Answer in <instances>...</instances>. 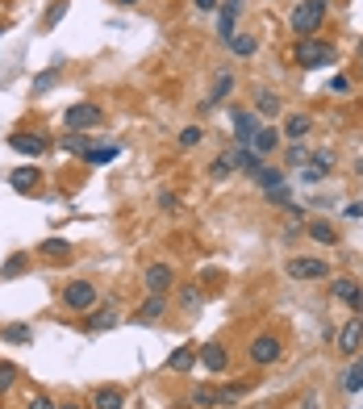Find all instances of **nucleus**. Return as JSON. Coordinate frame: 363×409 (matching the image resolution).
Instances as JSON below:
<instances>
[{
    "mask_svg": "<svg viewBox=\"0 0 363 409\" xmlns=\"http://www.w3.org/2000/svg\"><path fill=\"white\" fill-rule=\"evenodd\" d=\"M326 5L330 0H301V5L292 9V34L296 38H314L326 21Z\"/></svg>",
    "mask_w": 363,
    "mask_h": 409,
    "instance_id": "nucleus-1",
    "label": "nucleus"
},
{
    "mask_svg": "<svg viewBox=\"0 0 363 409\" xmlns=\"http://www.w3.org/2000/svg\"><path fill=\"white\" fill-rule=\"evenodd\" d=\"M296 63L309 67V71H314V67H330L334 63V46L322 42V38H301L296 42Z\"/></svg>",
    "mask_w": 363,
    "mask_h": 409,
    "instance_id": "nucleus-2",
    "label": "nucleus"
},
{
    "mask_svg": "<svg viewBox=\"0 0 363 409\" xmlns=\"http://www.w3.org/2000/svg\"><path fill=\"white\" fill-rule=\"evenodd\" d=\"M63 126H67L71 134H84V130L100 126V105H88V100H80V105H71V109L63 113Z\"/></svg>",
    "mask_w": 363,
    "mask_h": 409,
    "instance_id": "nucleus-3",
    "label": "nucleus"
},
{
    "mask_svg": "<svg viewBox=\"0 0 363 409\" xmlns=\"http://www.w3.org/2000/svg\"><path fill=\"white\" fill-rule=\"evenodd\" d=\"M63 305L71 314H88L92 305H96V288L88 284V280H71L67 288H63Z\"/></svg>",
    "mask_w": 363,
    "mask_h": 409,
    "instance_id": "nucleus-4",
    "label": "nucleus"
},
{
    "mask_svg": "<svg viewBox=\"0 0 363 409\" xmlns=\"http://www.w3.org/2000/svg\"><path fill=\"white\" fill-rule=\"evenodd\" d=\"M288 276L292 280H326L330 276V264L326 259H314V255H296V259H288Z\"/></svg>",
    "mask_w": 363,
    "mask_h": 409,
    "instance_id": "nucleus-5",
    "label": "nucleus"
},
{
    "mask_svg": "<svg viewBox=\"0 0 363 409\" xmlns=\"http://www.w3.org/2000/svg\"><path fill=\"white\" fill-rule=\"evenodd\" d=\"M276 360H280V338L259 334V338L250 342V364H255V368H268V364H276Z\"/></svg>",
    "mask_w": 363,
    "mask_h": 409,
    "instance_id": "nucleus-6",
    "label": "nucleus"
},
{
    "mask_svg": "<svg viewBox=\"0 0 363 409\" xmlns=\"http://www.w3.org/2000/svg\"><path fill=\"white\" fill-rule=\"evenodd\" d=\"M9 146L21 150V155H34V159H38L50 142H46V134H38V130H34V134H30V130H17V134H9Z\"/></svg>",
    "mask_w": 363,
    "mask_h": 409,
    "instance_id": "nucleus-7",
    "label": "nucleus"
},
{
    "mask_svg": "<svg viewBox=\"0 0 363 409\" xmlns=\"http://www.w3.org/2000/svg\"><path fill=\"white\" fill-rule=\"evenodd\" d=\"M142 280H146V292H163V296H167V292H172V284H176V272H172L167 264H150Z\"/></svg>",
    "mask_w": 363,
    "mask_h": 409,
    "instance_id": "nucleus-8",
    "label": "nucleus"
},
{
    "mask_svg": "<svg viewBox=\"0 0 363 409\" xmlns=\"http://www.w3.org/2000/svg\"><path fill=\"white\" fill-rule=\"evenodd\" d=\"M363 347V318H351L342 330H338V351L342 355H355Z\"/></svg>",
    "mask_w": 363,
    "mask_h": 409,
    "instance_id": "nucleus-9",
    "label": "nucleus"
},
{
    "mask_svg": "<svg viewBox=\"0 0 363 409\" xmlns=\"http://www.w3.org/2000/svg\"><path fill=\"white\" fill-rule=\"evenodd\" d=\"M218 9H222L218 34H222V42H230V38H234V21H238V13H242V0H218Z\"/></svg>",
    "mask_w": 363,
    "mask_h": 409,
    "instance_id": "nucleus-10",
    "label": "nucleus"
},
{
    "mask_svg": "<svg viewBox=\"0 0 363 409\" xmlns=\"http://www.w3.org/2000/svg\"><path fill=\"white\" fill-rule=\"evenodd\" d=\"M276 146H280V130H272V126H259V130H255V138H250V150H255L259 159H264V155H272Z\"/></svg>",
    "mask_w": 363,
    "mask_h": 409,
    "instance_id": "nucleus-11",
    "label": "nucleus"
},
{
    "mask_svg": "<svg viewBox=\"0 0 363 409\" xmlns=\"http://www.w3.org/2000/svg\"><path fill=\"white\" fill-rule=\"evenodd\" d=\"M163 314H167V296H163V292H150V296L142 301V309H138L134 318H138V322H159Z\"/></svg>",
    "mask_w": 363,
    "mask_h": 409,
    "instance_id": "nucleus-12",
    "label": "nucleus"
},
{
    "mask_svg": "<svg viewBox=\"0 0 363 409\" xmlns=\"http://www.w3.org/2000/svg\"><path fill=\"white\" fill-rule=\"evenodd\" d=\"M330 163H334V155H330V150H318V155L309 159V167H305L301 176H305L309 184H318V180H326V176H330Z\"/></svg>",
    "mask_w": 363,
    "mask_h": 409,
    "instance_id": "nucleus-13",
    "label": "nucleus"
},
{
    "mask_svg": "<svg viewBox=\"0 0 363 409\" xmlns=\"http://www.w3.org/2000/svg\"><path fill=\"white\" fill-rule=\"evenodd\" d=\"M230 163H234L238 172H250V176H255L259 167H264V159H259L250 146H234V150H230Z\"/></svg>",
    "mask_w": 363,
    "mask_h": 409,
    "instance_id": "nucleus-14",
    "label": "nucleus"
},
{
    "mask_svg": "<svg viewBox=\"0 0 363 409\" xmlns=\"http://www.w3.org/2000/svg\"><path fill=\"white\" fill-rule=\"evenodd\" d=\"M200 364L209 372H226V347L222 342H204L200 347Z\"/></svg>",
    "mask_w": 363,
    "mask_h": 409,
    "instance_id": "nucleus-15",
    "label": "nucleus"
},
{
    "mask_svg": "<svg viewBox=\"0 0 363 409\" xmlns=\"http://www.w3.org/2000/svg\"><path fill=\"white\" fill-rule=\"evenodd\" d=\"M255 130H259V117L255 113H234V134H238V146H250V138H255Z\"/></svg>",
    "mask_w": 363,
    "mask_h": 409,
    "instance_id": "nucleus-16",
    "label": "nucleus"
},
{
    "mask_svg": "<svg viewBox=\"0 0 363 409\" xmlns=\"http://www.w3.org/2000/svg\"><path fill=\"white\" fill-rule=\"evenodd\" d=\"M334 301L351 305V309H359V301H363V288L355 280H334Z\"/></svg>",
    "mask_w": 363,
    "mask_h": 409,
    "instance_id": "nucleus-17",
    "label": "nucleus"
},
{
    "mask_svg": "<svg viewBox=\"0 0 363 409\" xmlns=\"http://www.w3.org/2000/svg\"><path fill=\"white\" fill-rule=\"evenodd\" d=\"M196 364V351L192 347H176L172 355H167V372H188Z\"/></svg>",
    "mask_w": 363,
    "mask_h": 409,
    "instance_id": "nucleus-18",
    "label": "nucleus"
},
{
    "mask_svg": "<svg viewBox=\"0 0 363 409\" xmlns=\"http://www.w3.org/2000/svg\"><path fill=\"white\" fill-rule=\"evenodd\" d=\"M92 405H96V409H121L126 397H121V388H96V393H92Z\"/></svg>",
    "mask_w": 363,
    "mask_h": 409,
    "instance_id": "nucleus-19",
    "label": "nucleus"
},
{
    "mask_svg": "<svg viewBox=\"0 0 363 409\" xmlns=\"http://www.w3.org/2000/svg\"><path fill=\"white\" fill-rule=\"evenodd\" d=\"M309 238L322 242V246H334V242H338V230H334L330 222H322V218H318V222H309Z\"/></svg>",
    "mask_w": 363,
    "mask_h": 409,
    "instance_id": "nucleus-20",
    "label": "nucleus"
},
{
    "mask_svg": "<svg viewBox=\"0 0 363 409\" xmlns=\"http://www.w3.org/2000/svg\"><path fill=\"white\" fill-rule=\"evenodd\" d=\"M255 113H264V117H276V113H280V96H276V92H264V88H259V92H255Z\"/></svg>",
    "mask_w": 363,
    "mask_h": 409,
    "instance_id": "nucleus-21",
    "label": "nucleus"
},
{
    "mask_svg": "<svg viewBox=\"0 0 363 409\" xmlns=\"http://www.w3.org/2000/svg\"><path fill=\"white\" fill-rule=\"evenodd\" d=\"M38 250L46 255V259H71V242L67 238H46Z\"/></svg>",
    "mask_w": 363,
    "mask_h": 409,
    "instance_id": "nucleus-22",
    "label": "nucleus"
},
{
    "mask_svg": "<svg viewBox=\"0 0 363 409\" xmlns=\"http://www.w3.org/2000/svg\"><path fill=\"white\" fill-rule=\"evenodd\" d=\"M309 126H314V121H309L305 113H292V117L284 121V130H280V138H305V134H309Z\"/></svg>",
    "mask_w": 363,
    "mask_h": 409,
    "instance_id": "nucleus-23",
    "label": "nucleus"
},
{
    "mask_svg": "<svg viewBox=\"0 0 363 409\" xmlns=\"http://www.w3.org/2000/svg\"><path fill=\"white\" fill-rule=\"evenodd\" d=\"M9 184H13L17 192H34V188H38V172H34V167H17V172L9 176Z\"/></svg>",
    "mask_w": 363,
    "mask_h": 409,
    "instance_id": "nucleus-24",
    "label": "nucleus"
},
{
    "mask_svg": "<svg viewBox=\"0 0 363 409\" xmlns=\"http://www.w3.org/2000/svg\"><path fill=\"white\" fill-rule=\"evenodd\" d=\"M113 159H117V146H113V142H105V146L96 142L88 155H84V163H92V167H96V163H113Z\"/></svg>",
    "mask_w": 363,
    "mask_h": 409,
    "instance_id": "nucleus-25",
    "label": "nucleus"
},
{
    "mask_svg": "<svg viewBox=\"0 0 363 409\" xmlns=\"http://www.w3.org/2000/svg\"><path fill=\"white\" fill-rule=\"evenodd\" d=\"M230 88H234V75H230V71H222V75H218V84H213V92H209V105H204V109L222 105V100L230 96Z\"/></svg>",
    "mask_w": 363,
    "mask_h": 409,
    "instance_id": "nucleus-26",
    "label": "nucleus"
},
{
    "mask_svg": "<svg viewBox=\"0 0 363 409\" xmlns=\"http://www.w3.org/2000/svg\"><path fill=\"white\" fill-rule=\"evenodd\" d=\"M255 184L264 188V192H268V188H280V184H284V172H276V167H268V163H264V167L255 172Z\"/></svg>",
    "mask_w": 363,
    "mask_h": 409,
    "instance_id": "nucleus-27",
    "label": "nucleus"
},
{
    "mask_svg": "<svg viewBox=\"0 0 363 409\" xmlns=\"http://www.w3.org/2000/svg\"><path fill=\"white\" fill-rule=\"evenodd\" d=\"M96 146V138H84V134H71V138H63V150H71V155H88V150Z\"/></svg>",
    "mask_w": 363,
    "mask_h": 409,
    "instance_id": "nucleus-28",
    "label": "nucleus"
},
{
    "mask_svg": "<svg viewBox=\"0 0 363 409\" xmlns=\"http://www.w3.org/2000/svg\"><path fill=\"white\" fill-rule=\"evenodd\" d=\"M109 326H117V309L109 305V309H100V314H92L88 318V330H109Z\"/></svg>",
    "mask_w": 363,
    "mask_h": 409,
    "instance_id": "nucleus-29",
    "label": "nucleus"
},
{
    "mask_svg": "<svg viewBox=\"0 0 363 409\" xmlns=\"http://www.w3.org/2000/svg\"><path fill=\"white\" fill-rule=\"evenodd\" d=\"M188 405H192V409H213L218 397H213V388H192V393H188Z\"/></svg>",
    "mask_w": 363,
    "mask_h": 409,
    "instance_id": "nucleus-30",
    "label": "nucleus"
},
{
    "mask_svg": "<svg viewBox=\"0 0 363 409\" xmlns=\"http://www.w3.org/2000/svg\"><path fill=\"white\" fill-rule=\"evenodd\" d=\"M0 338H9V342H30V338H34V330H30L25 322H13V326L0 330Z\"/></svg>",
    "mask_w": 363,
    "mask_h": 409,
    "instance_id": "nucleus-31",
    "label": "nucleus"
},
{
    "mask_svg": "<svg viewBox=\"0 0 363 409\" xmlns=\"http://www.w3.org/2000/svg\"><path fill=\"white\" fill-rule=\"evenodd\" d=\"M25 264H30V255H9V259H5V268H0V276H21L25 272Z\"/></svg>",
    "mask_w": 363,
    "mask_h": 409,
    "instance_id": "nucleus-32",
    "label": "nucleus"
},
{
    "mask_svg": "<svg viewBox=\"0 0 363 409\" xmlns=\"http://www.w3.org/2000/svg\"><path fill=\"white\" fill-rule=\"evenodd\" d=\"M342 388H347V393H359V388H363V360H359V364L342 376Z\"/></svg>",
    "mask_w": 363,
    "mask_h": 409,
    "instance_id": "nucleus-33",
    "label": "nucleus"
},
{
    "mask_svg": "<svg viewBox=\"0 0 363 409\" xmlns=\"http://www.w3.org/2000/svg\"><path fill=\"white\" fill-rule=\"evenodd\" d=\"M242 393H246V388H242V384H226V388H218V393H213V397H218V405H234V401H238V397H242Z\"/></svg>",
    "mask_w": 363,
    "mask_h": 409,
    "instance_id": "nucleus-34",
    "label": "nucleus"
},
{
    "mask_svg": "<svg viewBox=\"0 0 363 409\" xmlns=\"http://www.w3.org/2000/svg\"><path fill=\"white\" fill-rule=\"evenodd\" d=\"M63 13H67V0H55V5H50V13H46V21H42V25H46V30H55V25L63 21Z\"/></svg>",
    "mask_w": 363,
    "mask_h": 409,
    "instance_id": "nucleus-35",
    "label": "nucleus"
},
{
    "mask_svg": "<svg viewBox=\"0 0 363 409\" xmlns=\"http://www.w3.org/2000/svg\"><path fill=\"white\" fill-rule=\"evenodd\" d=\"M13 384H17V368L13 364H0V397H5Z\"/></svg>",
    "mask_w": 363,
    "mask_h": 409,
    "instance_id": "nucleus-36",
    "label": "nucleus"
},
{
    "mask_svg": "<svg viewBox=\"0 0 363 409\" xmlns=\"http://www.w3.org/2000/svg\"><path fill=\"white\" fill-rule=\"evenodd\" d=\"M230 172H234V163H230V155H218V159H213V167H209V176H213V180H226Z\"/></svg>",
    "mask_w": 363,
    "mask_h": 409,
    "instance_id": "nucleus-37",
    "label": "nucleus"
},
{
    "mask_svg": "<svg viewBox=\"0 0 363 409\" xmlns=\"http://www.w3.org/2000/svg\"><path fill=\"white\" fill-rule=\"evenodd\" d=\"M230 46H234V55H255V50H259V42L246 38V34L242 38H230Z\"/></svg>",
    "mask_w": 363,
    "mask_h": 409,
    "instance_id": "nucleus-38",
    "label": "nucleus"
},
{
    "mask_svg": "<svg viewBox=\"0 0 363 409\" xmlns=\"http://www.w3.org/2000/svg\"><path fill=\"white\" fill-rule=\"evenodd\" d=\"M200 138H204V134H200V126H188V130H180V146H184V150H192Z\"/></svg>",
    "mask_w": 363,
    "mask_h": 409,
    "instance_id": "nucleus-39",
    "label": "nucleus"
},
{
    "mask_svg": "<svg viewBox=\"0 0 363 409\" xmlns=\"http://www.w3.org/2000/svg\"><path fill=\"white\" fill-rule=\"evenodd\" d=\"M55 80H59V71H55V67H50V71H42V75L34 80V92H50V88H55Z\"/></svg>",
    "mask_w": 363,
    "mask_h": 409,
    "instance_id": "nucleus-40",
    "label": "nucleus"
},
{
    "mask_svg": "<svg viewBox=\"0 0 363 409\" xmlns=\"http://www.w3.org/2000/svg\"><path fill=\"white\" fill-rule=\"evenodd\" d=\"M284 159H288V167H296V163H305L309 155H305V146H301V142H292V146H288V155H284Z\"/></svg>",
    "mask_w": 363,
    "mask_h": 409,
    "instance_id": "nucleus-41",
    "label": "nucleus"
},
{
    "mask_svg": "<svg viewBox=\"0 0 363 409\" xmlns=\"http://www.w3.org/2000/svg\"><path fill=\"white\" fill-rule=\"evenodd\" d=\"M196 301H200V296H196V288H192V284H188V288H180V305H188V309H196Z\"/></svg>",
    "mask_w": 363,
    "mask_h": 409,
    "instance_id": "nucleus-42",
    "label": "nucleus"
},
{
    "mask_svg": "<svg viewBox=\"0 0 363 409\" xmlns=\"http://www.w3.org/2000/svg\"><path fill=\"white\" fill-rule=\"evenodd\" d=\"M268 196H272L276 204H292V200H288V188H284V184H280V188H268Z\"/></svg>",
    "mask_w": 363,
    "mask_h": 409,
    "instance_id": "nucleus-43",
    "label": "nucleus"
},
{
    "mask_svg": "<svg viewBox=\"0 0 363 409\" xmlns=\"http://www.w3.org/2000/svg\"><path fill=\"white\" fill-rule=\"evenodd\" d=\"M347 88H351V80H347V75H334V80H330V92H347Z\"/></svg>",
    "mask_w": 363,
    "mask_h": 409,
    "instance_id": "nucleus-44",
    "label": "nucleus"
},
{
    "mask_svg": "<svg viewBox=\"0 0 363 409\" xmlns=\"http://www.w3.org/2000/svg\"><path fill=\"white\" fill-rule=\"evenodd\" d=\"M159 204H163V209H176L180 200H176V192H159Z\"/></svg>",
    "mask_w": 363,
    "mask_h": 409,
    "instance_id": "nucleus-45",
    "label": "nucleus"
},
{
    "mask_svg": "<svg viewBox=\"0 0 363 409\" xmlns=\"http://www.w3.org/2000/svg\"><path fill=\"white\" fill-rule=\"evenodd\" d=\"M196 9H200V13H213V9H218V0H196Z\"/></svg>",
    "mask_w": 363,
    "mask_h": 409,
    "instance_id": "nucleus-46",
    "label": "nucleus"
},
{
    "mask_svg": "<svg viewBox=\"0 0 363 409\" xmlns=\"http://www.w3.org/2000/svg\"><path fill=\"white\" fill-rule=\"evenodd\" d=\"M30 409H55V405H50L46 397H34V401H30Z\"/></svg>",
    "mask_w": 363,
    "mask_h": 409,
    "instance_id": "nucleus-47",
    "label": "nucleus"
},
{
    "mask_svg": "<svg viewBox=\"0 0 363 409\" xmlns=\"http://www.w3.org/2000/svg\"><path fill=\"white\" fill-rule=\"evenodd\" d=\"M117 5H138V0H117Z\"/></svg>",
    "mask_w": 363,
    "mask_h": 409,
    "instance_id": "nucleus-48",
    "label": "nucleus"
},
{
    "mask_svg": "<svg viewBox=\"0 0 363 409\" xmlns=\"http://www.w3.org/2000/svg\"><path fill=\"white\" fill-rule=\"evenodd\" d=\"M55 409H75V405H55Z\"/></svg>",
    "mask_w": 363,
    "mask_h": 409,
    "instance_id": "nucleus-49",
    "label": "nucleus"
},
{
    "mask_svg": "<svg viewBox=\"0 0 363 409\" xmlns=\"http://www.w3.org/2000/svg\"><path fill=\"white\" fill-rule=\"evenodd\" d=\"M359 67H363V59H359Z\"/></svg>",
    "mask_w": 363,
    "mask_h": 409,
    "instance_id": "nucleus-50",
    "label": "nucleus"
}]
</instances>
